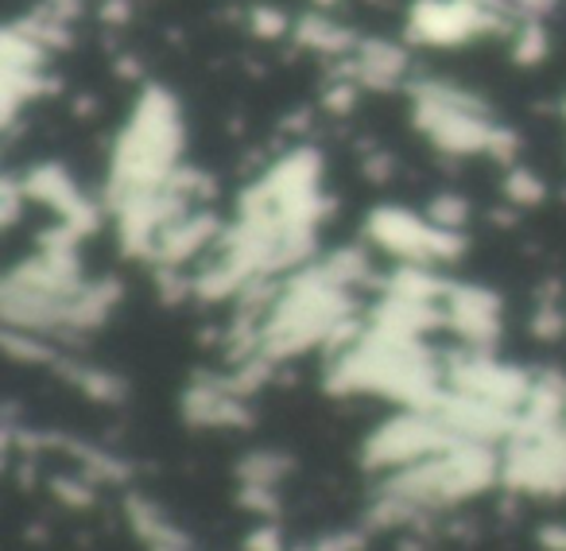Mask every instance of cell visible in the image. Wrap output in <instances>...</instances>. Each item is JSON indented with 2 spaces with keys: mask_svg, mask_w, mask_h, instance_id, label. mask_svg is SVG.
<instances>
[{
  "mask_svg": "<svg viewBox=\"0 0 566 551\" xmlns=\"http://www.w3.org/2000/svg\"><path fill=\"white\" fill-rule=\"evenodd\" d=\"M182 141H187V128H182L179 102L164 86H148L113 144L105 206L140 195V190L164 187L179 171Z\"/></svg>",
  "mask_w": 566,
  "mask_h": 551,
  "instance_id": "6da1fadb",
  "label": "cell"
},
{
  "mask_svg": "<svg viewBox=\"0 0 566 551\" xmlns=\"http://www.w3.org/2000/svg\"><path fill=\"white\" fill-rule=\"evenodd\" d=\"M411 102H416V128L439 152H450V156L493 152L501 125L478 94L450 86V82H416Z\"/></svg>",
  "mask_w": 566,
  "mask_h": 551,
  "instance_id": "7a4b0ae2",
  "label": "cell"
},
{
  "mask_svg": "<svg viewBox=\"0 0 566 551\" xmlns=\"http://www.w3.org/2000/svg\"><path fill=\"white\" fill-rule=\"evenodd\" d=\"M458 443V435L442 424L434 412H419V408H403L400 416L385 419L377 432L365 439L361 447V466L365 470H400L411 466L419 458L442 455Z\"/></svg>",
  "mask_w": 566,
  "mask_h": 551,
  "instance_id": "3957f363",
  "label": "cell"
},
{
  "mask_svg": "<svg viewBox=\"0 0 566 551\" xmlns=\"http://www.w3.org/2000/svg\"><path fill=\"white\" fill-rule=\"evenodd\" d=\"M501 28V12L478 0H416L408 17V40L427 48H454Z\"/></svg>",
  "mask_w": 566,
  "mask_h": 551,
  "instance_id": "277c9868",
  "label": "cell"
},
{
  "mask_svg": "<svg viewBox=\"0 0 566 551\" xmlns=\"http://www.w3.org/2000/svg\"><path fill=\"white\" fill-rule=\"evenodd\" d=\"M447 385L454 388V393L478 396V401L520 412L527 401V393H532L535 377L524 370H516V365L496 362V357L485 354V350L465 346V354H454L447 362Z\"/></svg>",
  "mask_w": 566,
  "mask_h": 551,
  "instance_id": "5b68a950",
  "label": "cell"
},
{
  "mask_svg": "<svg viewBox=\"0 0 566 551\" xmlns=\"http://www.w3.org/2000/svg\"><path fill=\"white\" fill-rule=\"evenodd\" d=\"M365 233L377 249H385L396 260H411V264H434L431 260V233L434 221L419 218V214L403 210V206H377L365 218Z\"/></svg>",
  "mask_w": 566,
  "mask_h": 551,
  "instance_id": "8992f818",
  "label": "cell"
},
{
  "mask_svg": "<svg viewBox=\"0 0 566 551\" xmlns=\"http://www.w3.org/2000/svg\"><path fill=\"white\" fill-rule=\"evenodd\" d=\"M447 326L470 350L493 354L501 339V295L478 284H454L447 295Z\"/></svg>",
  "mask_w": 566,
  "mask_h": 551,
  "instance_id": "52a82bcc",
  "label": "cell"
},
{
  "mask_svg": "<svg viewBox=\"0 0 566 551\" xmlns=\"http://www.w3.org/2000/svg\"><path fill=\"white\" fill-rule=\"evenodd\" d=\"M182 419L190 427H249L252 412L244 404V396H237L226 381L202 373L182 393Z\"/></svg>",
  "mask_w": 566,
  "mask_h": 551,
  "instance_id": "ba28073f",
  "label": "cell"
},
{
  "mask_svg": "<svg viewBox=\"0 0 566 551\" xmlns=\"http://www.w3.org/2000/svg\"><path fill=\"white\" fill-rule=\"evenodd\" d=\"M221 221L210 210H190L187 218L171 221L164 233L156 237V249H151V264L182 268L187 260H195L198 252H206L210 245L221 241Z\"/></svg>",
  "mask_w": 566,
  "mask_h": 551,
  "instance_id": "9c48e42d",
  "label": "cell"
},
{
  "mask_svg": "<svg viewBox=\"0 0 566 551\" xmlns=\"http://www.w3.org/2000/svg\"><path fill=\"white\" fill-rule=\"evenodd\" d=\"M24 190H28V202H40L48 210H55L59 218H71L78 214L82 206L90 202L86 195L78 190V183L71 179V171L59 164H40L24 175Z\"/></svg>",
  "mask_w": 566,
  "mask_h": 551,
  "instance_id": "30bf717a",
  "label": "cell"
},
{
  "mask_svg": "<svg viewBox=\"0 0 566 551\" xmlns=\"http://www.w3.org/2000/svg\"><path fill=\"white\" fill-rule=\"evenodd\" d=\"M408 74V51L396 48L385 40H369L357 43L354 51V82L357 86H373V90H388L396 82H403Z\"/></svg>",
  "mask_w": 566,
  "mask_h": 551,
  "instance_id": "8fae6325",
  "label": "cell"
},
{
  "mask_svg": "<svg viewBox=\"0 0 566 551\" xmlns=\"http://www.w3.org/2000/svg\"><path fill=\"white\" fill-rule=\"evenodd\" d=\"M117 303H120V284H117V280H97V284H86L78 292V300L71 303L66 331H74V334L97 331V326L113 315V308H117Z\"/></svg>",
  "mask_w": 566,
  "mask_h": 551,
  "instance_id": "7c38bea8",
  "label": "cell"
},
{
  "mask_svg": "<svg viewBox=\"0 0 566 551\" xmlns=\"http://www.w3.org/2000/svg\"><path fill=\"white\" fill-rule=\"evenodd\" d=\"M295 40L311 51H323V55H354L357 51V40L354 32H346L342 24L326 17H307L295 24Z\"/></svg>",
  "mask_w": 566,
  "mask_h": 551,
  "instance_id": "4fadbf2b",
  "label": "cell"
},
{
  "mask_svg": "<svg viewBox=\"0 0 566 551\" xmlns=\"http://www.w3.org/2000/svg\"><path fill=\"white\" fill-rule=\"evenodd\" d=\"M125 517H128V524H133V532L140 536V540H148V543H190L187 536H182L175 524H167V520L159 517L156 505L144 501V497H128Z\"/></svg>",
  "mask_w": 566,
  "mask_h": 551,
  "instance_id": "5bb4252c",
  "label": "cell"
},
{
  "mask_svg": "<svg viewBox=\"0 0 566 551\" xmlns=\"http://www.w3.org/2000/svg\"><path fill=\"white\" fill-rule=\"evenodd\" d=\"M55 365H59V373H63L66 381H74V385L90 396V401H102V404L125 401V381L113 377V373L90 370V365H71V362H55Z\"/></svg>",
  "mask_w": 566,
  "mask_h": 551,
  "instance_id": "9a60e30c",
  "label": "cell"
},
{
  "mask_svg": "<svg viewBox=\"0 0 566 551\" xmlns=\"http://www.w3.org/2000/svg\"><path fill=\"white\" fill-rule=\"evenodd\" d=\"M292 458L280 455V450H252L237 462V478L252 481V486H280L292 474Z\"/></svg>",
  "mask_w": 566,
  "mask_h": 551,
  "instance_id": "2e32d148",
  "label": "cell"
},
{
  "mask_svg": "<svg viewBox=\"0 0 566 551\" xmlns=\"http://www.w3.org/2000/svg\"><path fill=\"white\" fill-rule=\"evenodd\" d=\"M63 450H71L74 458H78L82 466H86L94 478H102V481H125L128 478V466L120 462V458H113V455H105V450H97V447H90V443H74V439H55Z\"/></svg>",
  "mask_w": 566,
  "mask_h": 551,
  "instance_id": "e0dca14e",
  "label": "cell"
},
{
  "mask_svg": "<svg viewBox=\"0 0 566 551\" xmlns=\"http://www.w3.org/2000/svg\"><path fill=\"white\" fill-rule=\"evenodd\" d=\"M4 350H9L17 362H32V365L59 362L55 350L43 346V342L35 339V331H20V326H9V331H4Z\"/></svg>",
  "mask_w": 566,
  "mask_h": 551,
  "instance_id": "ac0fdd59",
  "label": "cell"
},
{
  "mask_svg": "<svg viewBox=\"0 0 566 551\" xmlns=\"http://www.w3.org/2000/svg\"><path fill=\"white\" fill-rule=\"evenodd\" d=\"M543 55H547V28H543V20L524 17V24L516 32V63L535 66Z\"/></svg>",
  "mask_w": 566,
  "mask_h": 551,
  "instance_id": "d6986e66",
  "label": "cell"
},
{
  "mask_svg": "<svg viewBox=\"0 0 566 551\" xmlns=\"http://www.w3.org/2000/svg\"><path fill=\"white\" fill-rule=\"evenodd\" d=\"M504 195H509L512 206H539L543 198H547V187H543V179L535 171L516 167V171H509V179H504Z\"/></svg>",
  "mask_w": 566,
  "mask_h": 551,
  "instance_id": "ffe728a7",
  "label": "cell"
},
{
  "mask_svg": "<svg viewBox=\"0 0 566 551\" xmlns=\"http://www.w3.org/2000/svg\"><path fill=\"white\" fill-rule=\"evenodd\" d=\"M427 218L434 221V226H447V229H462L465 218H470V202L458 195H434L431 198V210H427Z\"/></svg>",
  "mask_w": 566,
  "mask_h": 551,
  "instance_id": "44dd1931",
  "label": "cell"
},
{
  "mask_svg": "<svg viewBox=\"0 0 566 551\" xmlns=\"http://www.w3.org/2000/svg\"><path fill=\"white\" fill-rule=\"evenodd\" d=\"M237 505L256 517H275L280 512V497H275V486H252V481H241V493H237Z\"/></svg>",
  "mask_w": 566,
  "mask_h": 551,
  "instance_id": "7402d4cb",
  "label": "cell"
},
{
  "mask_svg": "<svg viewBox=\"0 0 566 551\" xmlns=\"http://www.w3.org/2000/svg\"><path fill=\"white\" fill-rule=\"evenodd\" d=\"M566 331V319H563V311H558V303L555 300H543L539 303V311L532 315V334L535 339H558V334Z\"/></svg>",
  "mask_w": 566,
  "mask_h": 551,
  "instance_id": "603a6c76",
  "label": "cell"
},
{
  "mask_svg": "<svg viewBox=\"0 0 566 551\" xmlns=\"http://www.w3.org/2000/svg\"><path fill=\"white\" fill-rule=\"evenodd\" d=\"M51 489H55V497H63L71 509H90V505H94V486L82 478H55Z\"/></svg>",
  "mask_w": 566,
  "mask_h": 551,
  "instance_id": "cb8c5ba5",
  "label": "cell"
},
{
  "mask_svg": "<svg viewBox=\"0 0 566 551\" xmlns=\"http://www.w3.org/2000/svg\"><path fill=\"white\" fill-rule=\"evenodd\" d=\"M249 28H252V32H260V35H283V32H287V17H283V12H275V9H256L249 17Z\"/></svg>",
  "mask_w": 566,
  "mask_h": 551,
  "instance_id": "d4e9b609",
  "label": "cell"
},
{
  "mask_svg": "<svg viewBox=\"0 0 566 551\" xmlns=\"http://www.w3.org/2000/svg\"><path fill=\"white\" fill-rule=\"evenodd\" d=\"M244 551H283L280 528L264 524V528H256V532H249V540H244Z\"/></svg>",
  "mask_w": 566,
  "mask_h": 551,
  "instance_id": "484cf974",
  "label": "cell"
},
{
  "mask_svg": "<svg viewBox=\"0 0 566 551\" xmlns=\"http://www.w3.org/2000/svg\"><path fill=\"white\" fill-rule=\"evenodd\" d=\"M311 548L315 551H361L365 540H361V532H331L318 543H311Z\"/></svg>",
  "mask_w": 566,
  "mask_h": 551,
  "instance_id": "4316f807",
  "label": "cell"
},
{
  "mask_svg": "<svg viewBox=\"0 0 566 551\" xmlns=\"http://www.w3.org/2000/svg\"><path fill=\"white\" fill-rule=\"evenodd\" d=\"M539 543H543V551H566V524L539 528Z\"/></svg>",
  "mask_w": 566,
  "mask_h": 551,
  "instance_id": "83f0119b",
  "label": "cell"
},
{
  "mask_svg": "<svg viewBox=\"0 0 566 551\" xmlns=\"http://www.w3.org/2000/svg\"><path fill=\"white\" fill-rule=\"evenodd\" d=\"M512 4H516V9L524 12V17H535V20H539L543 12L555 9V0H512Z\"/></svg>",
  "mask_w": 566,
  "mask_h": 551,
  "instance_id": "f1b7e54d",
  "label": "cell"
},
{
  "mask_svg": "<svg viewBox=\"0 0 566 551\" xmlns=\"http://www.w3.org/2000/svg\"><path fill=\"white\" fill-rule=\"evenodd\" d=\"M151 551H190V543H151Z\"/></svg>",
  "mask_w": 566,
  "mask_h": 551,
  "instance_id": "f546056e",
  "label": "cell"
},
{
  "mask_svg": "<svg viewBox=\"0 0 566 551\" xmlns=\"http://www.w3.org/2000/svg\"><path fill=\"white\" fill-rule=\"evenodd\" d=\"M400 551H423V548H419V543H411V540H403V543H400Z\"/></svg>",
  "mask_w": 566,
  "mask_h": 551,
  "instance_id": "4dcf8cb0",
  "label": "cell"
},
{
  "mask_svg": "<svg viewBox=\"0 0 566 551\" xmlns=\"http://www.w3.org/2000/svg\"><path fill=\"white\" fill-rule=\"evenodd\" d=\"M318 4H323V9H326V4H334V0H318Z\"/></svg>",
  "mask_w": 566,
  "mask_h": 551,
  "instance_id": "1f68e13d",
  "label": "cell"
}]
</instances>
